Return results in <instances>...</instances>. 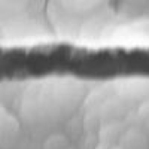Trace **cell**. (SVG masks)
Segmentation results:
<instances>
[{
  "label": "cell",
  "mask_w": 149,
  "mask_h": 149,
  "mask_svg": "<svg viewBox=\"0 0 149 149\" xmlns=\"http://www.w3.org/2000/svg\"><path fill=\"white\" fill-rule=\"evenodd\" d=\"M54 2L74 15H85L94 12L100 6L102 0H54Z\"/></svg>",
  "instance_id": "2"
},
{
  "label": "cell",
  "mask_w": 149,
  "mask_h": 149,
  "mask_svg": "<svg viewBox=\"0 0 149 149\" xmlns=\"http://www.w3.org/2000/svg\"><path fill=\"white\" fill-rule=\"evenodd\" d=\"M30 0H0V9L9 12V14H17L27 8Z\"/></svg>",
  "instance_id": "5"
},
{
  "label": "cell",
  "mask_w": 149,
  "mask_h": 149,
  "mask_svg": "<svg viewBox=\"0 0 149 149\" xmlns=\"http://www.w3.org/2000/svg\"><path fill=\"white\" fill-rule=\"evenodd\" d=\"M18 130H19V124L17 118L5 106L0 104V142L14 139Z\"/></svg>",
  "instance_id": "3"
},
{
  "label": "cell",
  "mask_w": 149,
  "mask_h": 149,
  "mask_svg": "<svg viewBox=\"0 0 149 149\" xmlns=\"http://www.w3.org/2000/svg\"><path fill=\"white\" fill-rule=\"evenodd\" d=\"M112 149H122V148H121V146L118 145V146H113V148H112Z\"/></svg>",
  "instance_id": "7"
},
{
  "label": "cell",
  "mask_w": 149,
  "mask_h": 149,
  "mask_svg": "<svg viewBox=\"0 0 149 149\" xmlns=\"http://www.w3.org/2000/svg\"><path fill=\"white\" fill-rule=\"evenodd\" d=\"M64 146H66V142L63 136H51V139L45 145L46 149H64Z\"/></svg>",
  "instance_id": "6"
},
{
  "label": "cell",
  "mask_w": 149,
  "mask_h": 149,
  "mask_svg": "<svg viewBox=\"0 0 149 149\" xmlns=\"http://www.w3.org/2000/svg\"><path fill=\"white\" fill-rule=\"evenodd\" d=\"M107 24V17L104 12H97L93 14V17L90 19H86L82 27L79 29V37L82 40H94L97 37H100L104 27Z\"/></svg>",
  "instance_id": "1"
},
{
  "label": "cell",
  "mask_w": 149,
  "mask_h": 149,
  "mask_svg": "<svg viewBox=\"0 0 149 149\" xmlns=\"http://www.w3.org/2000/svg\"><path fill=\"white\" fill-rule=\"evenodd\" d=\"M119 146L122 149H146V139L140 131L130 130L124 133Z\"/></svg>",
  "instance_id": "4"
}]
</instances>
